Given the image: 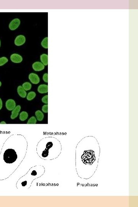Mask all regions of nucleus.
Segmentation results:
<instances>
[{
  "mask_svg": "<svg viewBox=\"0 0 138 207\" xmlns=\"http://www.w3.org/2000/svg\"><path fill=\"white\" fill-rule=\"evenodd\" d=\"M4 160L7 163H13L17 158L16 152L12 149H8L5 151L4 154Z\"/></svg>",
  "mask_w": 138,
  "mask_h": 207,
  "instance_id": "obj_1",
  "label": "nucleus"
},
{
  "mask_svg": "<svg viewBox=\"0 0 138 207\" xmlns=\"http://www.w3.org/2000/svg\"><path fill=\"white\" fill-rule=\"evenodd\" d=\"M26 41V38L24 35H20L17 36L16 38L14 41L16 45L17 46H20L22 45L25 43Z\"/></svg>",
  "mask_w": 138,
  "mask_h": 207,
  "instance_id": "obj_2",
  "label": "nucleus"
},
{
  "mask_svg": "<svg viewBox=\"0 0 138 207\" xmlns=\"http://www.w3.org/2000/svg\"><path fill=\"white\" fill-rule=\"evenodd\" d=\"M20 21L19 19H16L13 20L10 23L9 28L11 30H14L20 25Z\"/></svg>",
  "mask_w": 138,
  "mask_h": 207,
  "instance_id": "obj_3",
  "label": "nucleus"
},
{
  "mask_svg": "<svg viewBox=\"0 0 138 207\" xmlns=\"http://www.w3.org/2000/svg\"><path fill=\"white\" fill-rule=\"evenodd\" d=\"M28 78L31 82L35 85L38 84L40 81V79L38 75L34 73L30 74L29 75Z\"/></svg>",
  "mask_w": 138,
  "mask_h": 207,
  "instance_id": "obj_4",
  "label": "nucleus"
},
{
  "mask_svg": "<svg viewBox=\"0 0 138 207\" xmlns=\"http://www.w3.org/2000/svg\"><path fill=\"white\" fill-rule=\"evenodd\" d=\"M6 107L8 110H13L16 107V103L13 99H10L7 100L6 103Z\"/></svg>",
  "mask_w": 138,
  "mask_h": 207,
  "instance_id": "obj_5",
  "label": "nucleus"
},
{
  "mask_svg": "<svg viewBox=\"0 0 138 207\" xmlns=\"http://www.w3.org/2000/svg\"><path fill=\"white\" fill-rule=\"evenodd\" d=\"M10 58L12 62L16 63H20L23 60L22 56L17 54H13L11 55Z\"/></svg>",
  "mask_w": 138,
  "mask_h": 207,
  "instance_id": "obj_6",
  "label": "nucleus"
},
{
  "mask_svg": "<svg viewBox=\"0 0 138 207\" xmlns=\"http://www.w3.org/2000/svg\"><path fill=\"white\" fill-rule=\"evenodd\" d=\"M32 68L35 71H41L44 69V66L40 62H36L32 65Z\"/></svg>",
  "mask_w": 138,
  "mask_h": 207,
  "instance_id": "obj_7",
  "label": "nucleus"
},
{
  "mask_svg": "<svg viewBox=\"0 0 138 207\" xmlns=\"http://www.w3.org/2000/svg\"><path fill=\"white\" fill-rule=\"evenodd\" d=\"M20 110H21V106L20 105H18L17 106H16L15 109L12 110V114L10 116V118L12 119H14L18 117Z\"/></svg>",
  "mask_w": 138,
  "mask_h": 207,
  "instance_id": "obj_8",
  "label": "nucleus"
},
{
  "mask_svg": "<svg viewBox=\"0 0 138 207\" xmlns=\"http://www.w3.org/2000/svg\"><path fill=\"white\" fill-rule=\"evenodd\" d=\"M38 91L41 94L47 93L48 92V86L47 85H41L38 86Z\"/></svg>",
  "mask_w": 138,
  "mask_h": 207,
  "instance_id": "obj_9",
  "label": "nucleus"
},
{
  "mask_svg": "<svg viewBox=\"0 0 138 207\" xmlns=\"http://www.w3.org/2000/svg\"><path fill=\"white\" fill-rule=\"evenodd\" d=\"M17 92L19 95L22 98H25L27 96V92L21 86H20L17 88Z\"/></svg>",
  "mask_w": 138,
  "mask_h": 207,
  "instance_id": "obj_10",
  "label": "nucleus"
},
{
  "mask_svg": "<svg viewBox=\"0 0 138 207\" xmlns=\"http://www.w3.org/2000/svg\"><path fill=\"white\" fill-rule=\"evenodd\" d=\"M40 60L41 63L44 66H47L48 65V56L47 54H43L40 56Z\"/></svg>",
  "mask_w": 138,
  "mask_h": 207,
  "instance_id": "obj_11",
  "label": "nucleus"
},
{
  "mask_svg": "<svg viewBox=\"0 0 138 207\" xmlns=\"http://www.w3.org/2000/svg\"><path fill=\"white\" fill-rule=\"evenodd\" d=\"M35 114L38 120L41 121L43 120L44 118V114L40 110H37L35 112Z\"/></svg>",
  "mask_w": 138,
  "mask_h": 207,
  "instance_id": "obj_12",
  "label": "nucleus"
},
{
  "mask_svg": "<svg viewBox=\"0 0 138 207\" xmlns=\"http://www.w3.org/2000/svg\"><path fill=\"white\" fill-rule=\"evenodd\" d=\"M28 117V114L25 111H22L20 113L19 116V119L22 121H25Z\"/></svg>",
  "mask_w": 138,
  "mask_h": 207,
  "instance_id": "obj_13",
  "label": "nucleus"
},
{
  "mask_svg": "<svg viewBox=\"0 0 138 207\" xmlns=\"http://www.w3.org/2000/svg\"><path fill=\"white\" fill-rule=\"evenodd\" d=\"M36 95V93L34 92H30L27 95V99L28 101H32L35 98Z\"/></svg>",
  "mask_w": 138,
  "mask_h": 207,
  "instance_id": "obj_14",
  "label": "nucleus"
},
{
  "mask_svg": "<svg viewBox=\"0 0 138 207\" xmlns=\"http://www.w3.org/2000/svg\"><path fill=\"white\" fill-rule=\"evenodd\" d=\"M22 87L26 91H29L31 89L32 85L29 82H26L23 84Z\"/></svg>",
  "mask_w": 138,
  "mask_h": 207,
  "instance_id": "obj_15",
  "label": "nucleus"
},
{
  "mask_svg": "<svg viewBox=\"0 0 138 207\" xmlns=\"http://www.w3.org/2000/svg\"><path fill=\"white\" fill-rule=\"evenodd\" d=\"M48 38L46 37L42 40L41 45L43 48L47 49L48 48Z\"/></svg>",
  "mask_w": 138,
  "mask_h": 207,
  "instance_id": "obj_16",
  "label": "nucleus"
},
{
  "mask_svg": "<svg viewBox=\"0 0 138 207\" xmlns=\"http://www.w3.org/2000/svg\"><path fill=\"white\" fill-rule=\"evenodd\" d=\"M8 59L5 57L0 58V66H2L8 62Z\"/></svg>",
  "mask_w": 138,
  "mask_h": 207,
  "instance_id": "obj_17",
  "label": "nucleus"
},
{
  "mask_svg": "<svg viewBox=\"0 0 138 207\" xmlns=\"http://www.w3.org/2000/svg\"><path fill=\"white\" fill-rule=\"evenodd\" d=\"M37 119L35 117L33 116L30 118L27 123V124H35L37 123Z\"/></svg>",
  "mask_w": 138,
  "mask_h": 207,
  "instance_id": "obj_18",
  "label": "nucleus"
},
{
  "mask_svg": "<svg viewBox=\"0 0 138 207\" xmlns=\"http://www.w3.org/2000/svg\"><path fill=\"white\" fill-rule=\"evenodd\" d=\"M48 95H45V96H44V97L42 98V99H41V101H42L43 103L47 104L48 103Z\"/></svg>",
  "mask_w": 138,
  "mask_h": 207,
  "instance_id": "obj_19",
  "label": "nucleus"
},
{
  "mask_svg": "<svg viewBox=\"0 0 138 207\" xmlns=\"http://www.w3.org/2000/svg\"><path fill=\"white\" fill-rule=\"evenodd\" d=\"M42 110L43 113H47L48 112V104H46V105H44L43 106L42 108Z\"/></svg>",
  "mask_w": 138,
  "mask_h": 207,
  "instance_id": "obj_20",
  "label": "nucleus"
},
{
  "mask_svg": "<svg viewBox=\"0 0 138 207\" xmlns=\"http://www.w3.org/2000/svg\"><path fill=\"white\" fill-rule=\"evenodd\" d=\"M43 80L46 83L48 82V73H45L43 74Z\"/></svg>",
  "mask_w": 138,
  "mask_h": 207,
  "instance_id": "obj_21",
  "label": "nucleus"
},
{
  "mask_svg": "<svg viewBox=\"0 0 138 207\" xmlns=\"http://www.w3.org/2000/svg\"><path fill=\"white\" fill-rule=\"evenodd\" d=\"M3 101H2V99L0 98V110L2 109L3 107Z\"/></svg>",
  "mask_w": 138,
  "mask_h": 207,
  "instance_id": "obj_22",
  "label": "nucleus"
},
{
  "mask_svg": "<svg viewBox=\"0 0 138 207\" xmlns=\"http://www.w3.org/2000/svg\"><path fill=\"white\" fill-rule=\"evenodd\" d=\"M0 123L1 124H6V123L5 122H2Z\"/></svg>",
  "mask_w": 138,
  "mask_h": 207,
  "instance_id": "obj_23",
  "label": "nucleus"
},
{
  "mask_svg": "<svg viewBox=\"0 0 138 207\" xmlns=\"http://www.w3.org/2000/svg\"><path fill=\"white\" fill-rule=\"evenodd\" d=\"M2 85V83H1V82L0 81V87Z\"/></svg>",
  "mask_w": 138,
  "mask_h": 207,
  "instance_id": "obj_24",
  "label": "nucleus"
},
{
  "mask_svg": "<svg viewBox=\"0 0 138 207\" xmlns=\"http://www.w3.org/2000/svg\"><path fill=\"white\" fill-rule=\"evenodd\" d=\"M1 41L0 40V47H1Z\"/></svg>",
  "mask_w": 138,
  "mask_h": 207,
  "instance_id": "obj_25",
  "label": "nucleus"
}]
</instances>
